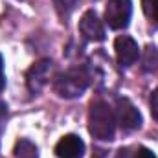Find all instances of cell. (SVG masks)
<instances>
[{
	"label": "cell",
	"instance_id": "6da1fadb",
	"mask_svg": "<svg viewBox=\"0 0 158 158\" xmlns=\"http://www.w3.org/2000/svg\"><path fill=\"white\" fill-rule=\"evenodd\" d=\"M88 131L94 138L101 142H110L114 140V131H116V118L110 110V107L105 101H96L90 107L88 112Z\"/></svg>",
	"mask_w": 158,
	"mask_h": 158
},
{
	"label": "cell",
	"instance_id": "7a4b0ae2",
	"mask_svg": "<svg viewBox=\"0 0 158 158\" xmlns=\"http://www.w3.org/2000/svg\"><path fill=\"white\" fill-rule=\"evenodd\" d=\"M88 83H90V76H88V72L85 68H72V70L61 74L55 79L53 90L61 98L74 99V98H79L86 90Z\"/></svg>",
	"mask_w": 158,
	"mask_h": 158
},
{
	"label": "cell",
	"instance_id": "3957f363",
	"mask_svg": "<svg viewBox=\"0 0 158 158\" xmlns=\"http://www.w3.org/2000/svg\"><path fill=\"white\" fill-rule=\"evenodd\" d=\"M132 15V2L131 0H109L105 9V20L112 30H123L129 26Z\"/></svg>",
	"mask_w": 158,
	"mask_h": 158
},
{
	"label": "cell",
	"instance_id": "277c9868",
	"mask_svg": "<svg viewBox=\"0 0 158 158\" xmlns=\"http://www.w3.org/2000/svg\"><path fill=\"white\" fill-rule=\"evenodd\" d=\"M114 118H116V123L123 131H134L142 125V114L132 105V101L127 99V98H118Z\"/></svg>",
	"mask_w": 158,
	"mask_h": 158
},
{
	"label": "cell",
	"instance_id": "5b68a950",
	"mask_svg": "<svg viewBox=\"0 0 158 158\" xmlns=\"http://www.w3.org/2000/svg\"><path fill=\"white\" fill-rule=\"evenodd\" d=\"M114 50H116V57H118V63L121 66H132L136 61H138V55H140V50H138V44L136 40L131 39L129 35H119L116 42H114Z\"/></svg>",
	"mask_w": 158,
	"mask_h": 158
},
{
	"label": "cell",
	"instance_id": "8992f818",
	"mask_svg": "<svg viewBox=\"0 0 158 158\" xmlns=\"http://www.w3.org/2000/svg\"><path fill=\"white\" fill-rule=\"evenodd\" d=\"M79 31L85 39L94 40V42H101L105 39V30H103V24L99 20V17L96 15V11H86L81 20H79Z\"/></svg>",
	"mask_w": 158,
	"mask_h": 158
},
{
	"label": "cell",
	"instance_id": "52a82bcc",
	"mask_svg": "<svg viewBox=\"0 0 158 158\" xmlns=\"http://www.w3.org/2000/svg\"><path fill=\"white\" fill-rule=\"evenodd\" d=\"M55 155L59 158H83L85 143L76 134H66L55 145Z\"/></svg>",
	"mask_w": 158,
	"mask_h": 158
},
{
	"label": "cell",
	"instance_id": "ba28073f",
	"mask_svg": "<svg viewBox=\"0 0 158 158\" xmlns=\"http://www.w3.org/2000/svg\"><path fill=\"white\" fill-rule=\"evenodd\" d=\"M50 74H52V61L44 59V61L35 63V64L30 68V72H28V88H30L33 94H37L40 88L46 85Z\"/></svg>",
	"mask_w": 158,
	"mask_h": 158
},
{
	"label": "cell",
	"instance_id": "9c48e42d",
	"mask_svg": "<svg viewBox=\"0 0 158 158\" xmlns=\"http://www.w3.org/2000/svg\"><path fill=\"white\" fill-rule=\"evenodd\" d=\"M15 156L17 158H39L37 147L30 140H20L15 145Z\"/></svg>",
	"mask_w": 158,
	"mask_h": 158
},
{
	"label": "cell",
	"instance_id": "30bf717a",
	"mask_svg": "<svg viewBox=\"0 0 158 158\" xmlns=\"http://www.w3.org/2000/svg\"><path fill=\"white\" fill-rule=\"evenodd\" d=\"M142 9L153 28H158V0H142Z\"/></svg>",
	"mask_w": 158,
	"mask_h": 158
},
{
	"label": "cell",
	"instance_id": "8fae6325",
	"mask_svg": "<svg viewBox=\"0 0 158 158\" xmlns=\"http://www.w3.org/2000/svg\"><path fill=\"white\" fill-rule=\"evenodd\" d=\"M53 6H55V9H57L61 19H68L74 13V9H76L77 0H53Z\"/></svg>",
	"mask_w": 158,
	"mask_h": 158
},
{
	"label": "cell",
	"instance_id": "7c38bea8",
	"mask_svg": "<svg viewBox=\"0 0 158 158\" xmlns=\"http://www.w3.org/2000/svg\"><path fill=\"white\" fill-rule=\"evenodd\" d=\"M145 53H147V57H145V61H143V68H145V70H153V68L156 66V63H158L156 48H155V46H149Z\"/></svg>",
	"mask_w": 158,
	"mask_h": 158
},
{
	"label": "cell",
	"instance_id": "4fadbf2b",
	"mask_svg": "<svg viewBox=\"0 0 158 158\" xmlns=\"http://www.w3.org/2000/svg\"><path fill=\"white\" fill-rule=\"evenodd\" d=\"M151 116L155 121H158V88L151 94Z\"/></svg>",
	"mask_w": 158,
	"mask_h": 158
},
{
	"label": "cell",
	"instance_id": "5bb4252c",
	"mask_svg": "<svg viewBox=\"0 0 158 158\" xmlns=\"http://www.w3.org/2000/svg\"><path fill=\"white\" fill-rule=\"evenodd\" d=\"M132 158H156V155H155L153 151L145 149V147H140V149L136 151V155H134Z\"/></svg>",
	"mask_w": 158,
	"mask_h": 158
},
{
	"label": "cell",
	"instance_id": "9a60e30c",
	"mask_svg": "<svg viewBox=\"0 0 158 158\" xmlns=\"http://www.w3.org/2000/svg\"><path fill=\"white\" fill-rule=\"evenodd\" d=\"M6 85V77H4V61H2V55H0V90L4 88Z\"/></svg>",
	"mask_w": 158,
	"mask_h": 158
},
{
	"label": "cell",
	"instance_id": "2e32d148",
	"mask_svg": "<svg viewBox=\"0 0 158 158\" xmlns=\"http://www.w3.org/2000/svg\"><path fill=\"white\" fill-rule=\"evenodd\" d=\"M116 158H131L129 149H119V151H118V156H116Z\"/></svg>",
	"mask_w": 158,
	"mask_h": 158
}]
</instances>
